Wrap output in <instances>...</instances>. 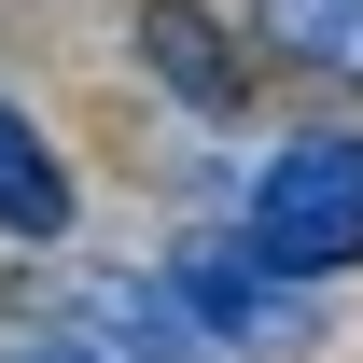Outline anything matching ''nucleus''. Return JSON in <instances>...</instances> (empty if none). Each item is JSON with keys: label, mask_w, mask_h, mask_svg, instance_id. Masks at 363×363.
Masks as SVG:
<instances>
[{"label": "nucleus", "mask_w": 363, "mask_h": 363, "mask_svg": "<svg viewBox=\"0 0 363 363\" xmlns=\"http://www.w3.org/2000/svg\"><path fill=\"white\" fill-rule=\"evenodd\" d=\"M126 56H140V84L168 98V112H196V126H238L252 84H266L252 28H224L210 0H140V14H126Z\"/></svg>", "instance_id": "nucleus-3"}, {"label": "nucleus", "mask_w": 363, "mask_h": 363, "mask_svg": "<svg viewBox=\"0 0 363 363\" xmlns=\"http://www.w3.org/2000/svg\"><path fill=\"white\" fill-rule=\"evenodd\" d=\"M168 279H182V308L210 321V350L224 363H294L308 350V321H321V279H294L279 252H252V238H196V252H168Z\"/></svg>", "instance_id": "nucleus-2"}, {"label": "nucleus", "mask_w": 363, "mask_h": 363, "mask_svg": "<svg viewBox=\"0 0 363 363\" xmlns=\"http://www.w3.org/2000/svg\"><path fill=\"white\" fill-rule=\"evenodd\" d=\"M0 363H112V350H84L70 321H43V335H14V350H0Z\"/></svg>", "instance_id": "nucleus-7"}, {"label": "nucleus", "mask_w": 363, "mask_h": 363, "mask_svg": "<svg viewBox=\"0 0 363 363\" xmlns=\"http://www.w3.org/2000/svg\"><path fill=\"white\" fill-rule=\"evenodd\" d=\"M252 56L308 84H363V0H252Z\"/></svg>", "instance_id": "nucleus-6"}, {"label": "nucleus", "mask_w": 363, "mask_h": 363, "mask_svg": "<svg viewBox=\"0 0 363 363\" xmlns=\"http://www.w3.org/2000/svg\"><path fill=\"white\" fill-rule=\"evenodd\" d=\"M70 224H84L70 140H56L28 98H0V252H70Z\"/></svg>", "instance_id": "nucleus-5"}, {"label": "nucleus", "mask_w": 363, "mask_h": 363, "mask_svg": "<svg viewBox=\"0 0 363 363\" xmlns=\"http://www.w3.org/2000/svg\"><path fill=\"white\" fill-rule=\"evenodd\" d=\"M56 321H70L84 350H112V363H224V350H210V321L182 308L168 266H70Z\"/></svg>", "instance_id": "nucleus-4"}, {"label": "nucleus", "mask_w": 363, "mask_h": 363, "mask_svg": "<svg viewBox=\"0 0 363 363\" xmlns=\"http://www.w3.org/2000/svg\"><path fill=\"white\" fill-rule=\"evenodd\" d=\"M238 238L279 252L294 279H350L363 266V126H279L238 168Z\"/></svg>", "instance_id": "nucleus-1"}]
</instances>
